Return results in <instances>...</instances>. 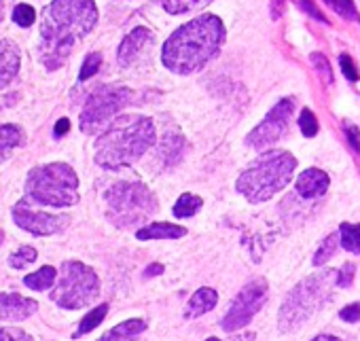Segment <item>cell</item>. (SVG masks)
Here are the masks:
<instances>
[{"mask_svg": "<svg viewBox=\"0 0 360 341\" xmlns=\"http://www.w3.org/2000/svg\"><path fill=\"white\" fill-rule=\"evenodd\" d=\"M39 303L20 292H0V322H22L37 314Z\"/></svg>", "mask_w": 360, "mask_h": 341, "instance_id": "cell-13", "label": "cell"}, {"mask_svg": "<svg viewBox=\"0 0 360 341\" xmlns=\"http://www.w3.org/2000/svg\"><path fill=\"white\" fill-rule=\"evenodd\" d=\"M328 185H330V181L322 169L309 167L305 172H301L297 179V193L305 200H316L326 193Z\"/></svg>", "mask_w": 360, "mask_h": 341, "instance_id": "cell-14", "label": "cell"}, {"mask_svg": "<svg viewBox=\"0 0 360 341\" xmlns=\"http://www.w3.org/2000/svg\"><path fill=\"white\" fill-rule=\"evenodd\" d=\"M187 236V229L180 227V225H174V223H148L146 227L138 229L136 238L140 242H146V240H178Z\"/></svg>", "mask_w": 360, "mask_h": 341, "instance_id": "cell-18", "label": "cell"}, {"mask_svg": "<svg viewBox=\"0 0 360 341\" xmlns=\"http://www.w3.org/2000/svg\"><path fill=\"white\" fill-rule=\"evenodd\" d=\"M13 20H15V24L18 26H22V28H30L32 24H34V20H37V11L30 7V5H18L15 9H13Z\"/></svg>", "mask_w": 360, "mask_h": 341, "instance_id": "cell-30", "label": "cell"}, {"mask_svg": "<svg viewBox=\"0 0 360 341\" xmlns=\"http://www.w3.org/2000/svg\"><path fill=\"white\" fill-rule=\"evenodd\" d=\"M299 127H301V131H303L305 138H314L318 134V121H316V115L309 108L301 110V115H299Z\"/></svg>", "mask_w": 360, "mask_h": 341, "instance_id": "cell-31", "label": "cell"}, {"mask_svg": "<svg viewBox=\"0 0 360 341\" xmlns=\"http://www.w3.org/2000/svg\"><path fill=\"white\" fill-rule=\"evenodd\" d=\"M163 274V265L161 263H155V265H148L144 269V278H150V276H161Z\"/></svg>", "mask_w": 360, "mask_h": 341, "instance_id": "cell-41", "label": "cell"}, {"mask_svg": "<svg viewBox=\"0 0 360 341\" xmlns=\"http://www.w3.org/2000/svg\"><path fill=\"white\" fill-rule=\"evenodd\" d=\"M148 39H150V32H148L146 28H134V30L121 41V45H119V51H117L119 64H121V66H129V64L136 60L138 51L144 47V43H146Z\"/></svg>", "mask_w": 360, "mask_h": 341, "instance_id": "cell-17", "label": "cell"}, {"mask_svg": "<svg viewBox=\"0 0 360 341\" xmlns=\"http://www.w3.org/2000/svg\"><path fill=\"white\" fill-rule=\"evenodd\" d=\"M326 5H330L345 20H354L356 18V7H354L352 0H326Z\"/></svg>", "mask_w": 360, "mask_h": 341, "instance_id": "cell-33", "label": "cell"}, {"mask_svg": "<svg viewBox=\"0 0 360 341\" xmlns=\"http://www.w3.org/2000/svg\"><path fill=\"white\" fill-rule=\"evenodd\" d=\"M297 159L286 150H267L257 157L238 179V191L250 204H263L280 193L292 179Z\"/></svg>", "mask_w": 360, "mask_h": 341, "instance_id": "cell-4", "label": "cell"}, {"mask_svg": "<svg viewBox=\"0 0 360 341\" xmlns=\"http://www.w3.org/2000/svg\"><path fill=\"white\" fill-rule=\"evenodd\" d=\"M0 244H3V233H0Z\"/></svg>", "mask_w": 360, "mask_h": 341, "instance_id": "cell-45", "label": "cell"}, {"mask_svg": "<svg viewBox=\"0 0 360 341\" xmlns=\"http://www.w3.org/2000/svg\"><path fill=\"white\" fill-rule=\"evenodd\" d=\"M206 341H221V339H217V337H208Z\"/></svg>", "mask_w": 360, "mask_h": 341, "instance_id": "cell-44", "label": "cell"}, {"mask_svg": "<svg viewBox=\"0 0 360 341\" xmlns=\"http://www.w3.org/2000/svg\"><path fill=\"white\" fill-rule=\"evenodd\" d=\"M311 341H341V339L335 337V335H318V337H314Z\"/></svg>", "mask_w": 360, "mask_h": 341, "instance_id": "cell-42", "label": "cell"}, {"mask_svg": "<svg viewBox=\"0 0 360 341\" xmlns=\"http://www.w3.org/2000/svg\"><path fill=\"white\" fill-rule=\"evenodd\" d=\"M155 144V125L148 117H117L96 140V163L106 169H121L136 163Z\"/></svg>", "mask_w": 360, "mask_h": 341, "instance_id": "cell-3", "label": "cell"}, {"mask_svg": "<svg viewBox=\"0 0 360 341\" xmlns=\"http://www.w3.org/2000/svg\"><path fill=\"white\" fill-rule=\"evenodd\" d=\"M56 278H58V269L51 267V265H45V267H41V269L28 274V276L24 278V284H26L30 290H39V292H41V290H49V288L53 286Z\"/></svg>", "mask_w": 360, "mask_h": 341, "instance_id": "cell-20", "label": "cell"}, {"mask_svg": "<svg viewBox=\"0 0 360 341\" xmlns=\"http://www.w3.org/2000/svg\"><path fill=\"white\" fill-rule=\"evenodd\" d=\"M339 242L349 255H360V225L343 223L339 227Z\"/></svg>", "mask_w": 360, "mask_h": 341, "instance_id": "cell-25", "label": "cell"}, {"mask_svg": "<svg viewBox=\"0 0 360 341\" xmlns=\"http://www.w3.org/2000/svg\"><path fill=\"white\" fill-rule=\"evenodd\" d=\"M299 5H301V7H303V9H305V11H307V13H309V15H311L314 20L326 22V18H324V15L320 13V9L311 5V0H299Z\"/></svg>", "mask_w": 360, "mask_h": 341, "instance_id": "cell-39", "label": "cell"}, {"mask_svg": "<svg viewBox=\"0 0 360 341\" xmlns=\"http://www.w3.org/2000/svg\"><path fill=\"white\" fill-rule=\"evenodd\" d=\"M292 110H295V104L292 100H280L265 117L263 123H259L246 138V142L252 146V148H265L269 144H274L276 140L282 138V134L286 131L288 123H290V117H292Z\"/></svg>", "mask_w": 360, "mask_h": 341, "instance_id": "cell-12", "label": "cell"}, {"mask_svg": "<svg viewBox=\"0 0 360 341\" xmlns=\"http://www.w3.org/2000/svg\"><path fill=\"white\" fill-rule=\"evenodd\" d=\"M98 7L94 0H53L43 13L41 24V62L49 70H58L75 45L94 30Z\"/></svg>", "mask_w": 360, "mask_h": 341, "instance_id": "cell-1", "label": "cell"}, {"mask_svg": "<svg viewBox=\"0 0 360 341\" xmlns=\"http://www.w3.org/2000/svg\"><path fill=\"white\" fill-rule=\"evenodd\" d=\"M345 134H347V142L352 144V148L356 153H360V131L356 125H345Z\"/></svg>", "mask_w": 360, "mask_h": 341, "instance_id": "cell-38", "label": "cell"}, {"mask_svg": "<svg viewBox=\"0 0 360 341\" xmlns=\"http://www.w3.org/2000/svg\"><path fill=\"white\" fill-rule=\"evenodd\" d=\"M212 3V0H161L163 9L169 13V15H183V13H189L193 9H200L204 5Z\"/></svg>", "mask_w": 360, "mask_h": 341, "instance_id": "cell-26", "label": "cell"}, {"mask_svg": "<svg viewBox=\"0 0 360 341\" xmlns=\"http://www.w3.org/2000/svg\"><path fill=\"white\" fill-rule=\"evenodd\" d=\"M53 284L49 299L62 309L87 307L100 295L98 274L81 261H64Z\"/></svg>", "mask_w": 360, "mask_h": 341, "instance_id": "cell-8", "label": "cell"}, {"mask_svg": "<svg viewBox=\"0 0 360 341\" xmlns=\"http://www.w3.org/2000/svg\"><path fill=\"white\" fill-rule=\"evenodd\" d=\"M131 89L127 87H115V85H104L100 89H96L83 112H81V131L83 134H96L102 125H106L112 117H117V112L131 104Z\"/></svg>", "mask_w": 360, "mask_h": 341, "instance_id": "cell-9", "label": "cell"}, {"mask_svg": "<svg viewBox=\"0 0 360 341\" xmlns=\"http://www.w3.org/2000/svg\"><path fill=\"white\" fill-rule=\"evenodd\" d=\"M225 43V26L217 15H200L180 26L163 45L161 60L176 75H191L212 62Z\"/></svg>", "mask_w": 360, "mask_h": 341, "instance_id": "cell-2", "label": "cell"}, {"mask_svg": "<svg viewBox=\"0 0 360 341\" xmlns=\"http://www.w3.org/2000/svg\"><path fill=\"white\" fill-rule=\"evenodd\" d=\"M202 198L193 195V193H185L180 195L178 202L174 204V217L176 219H189V217H195L200 210H202Z\"/></svg>", "mask_w": 360, "mask_h": 341, "instance_id": "cell-24", "label": "cell"}, {"mask_svg": "<svg viewBox=\"0 0 360 341\" xmlns=\"http://www.w3.org/2000/svg\"><path fill=\"white\" fill-rule=\"evenodd\" d=\"M183 148H185V138L180 136V134H167L165 138H163V142H161V146H159V157H163L165 161V165H172V163H176L180 157H183Z\"/></svg>", "mask_w": 360, "mask_h": 341, "instance_id": "cell-21", "label": "cell"}, {"mask_svg": "<svg viewBox=\"0 0 360 341\" xmlns=\"http://www.w3.org/2000/svg\"><path fill=\"white\" fill-rule=\"evenodd\" d=\"M0 20H3V0H0Z\"/></svg>", "mask_w": 360, "mask_h": 341, "instance_id": "cell-43", "label": "cell"}, {"mask_svg": "<svg viewBox=\"0 0 360 341\" xmlns=\"http://www.w3.org/2000/svg\"><path fill=\"white\" fill-rule=\"evenodd\" d=\"M219 303V292L210 286H204V288H198L193 292V297L189 299L187 303V309H185V318L187 320H195L208 311H212Z\"/></svg>", "mask_w": 360, "mask_h": 341, "instance_id": "cell-16", "label": "cell"}, {"mask_svg": "<svg viewBox=\"0 0 360 341\" xmlns=\"http://www.w3.org/2000/svg\"><path fill=\"white\" fill-rule=\"evenodd\" d=\"M0 341H34L30 333L18 326H0Z\"/></svg>", "mask_w": 360, "mask_h": 341, "instance_id": "cell-32", "label": "cell"}, {"mask_svg": "<svg viewBox=\"0 0 360 341\" xmlns=\"http://www.w3.org/2000/svg\"><path fill=\"white\" fill-rule=\"evenodd\" d=\"M269 295V286L267 280L257 278L250 280L231 301L227 314L221 318V328L225 333H236L240 328H244L248 322H252V318L263 309L265 301Z\"/></svg>", "mask_w": 360, "mask_h": 341, "instance_id": "cell-10", "label": "cell"}, {"mask_svg": "<svg viewBox=\"0 0 360 341\" xmlns=\"http://www.w3.org/2000/svg\"><path fill=\"white\" fill-rule=\"evenodd\" d=\"M106 217L112 225L129 229L157 212V198L142 183H117L104 193Z\"/></svg>", "mask_w": 360, "mask_h": 341, "instance_id": "cell-7", "label": "cell"}, {"mask_svg": "<svg viewBox=\"0 0 360 341\" xmlns=\"http://www.w3.org/2000/svg\"><path fill=\"white\" fill-rule=\"evenodd\" d=\"M24 134L18 125H0V161H3L15 146H20Z\"/></svg>", "mask_w": 360, "mask_h": 341, "instance_id": "cell-23", "label": "cell"}, {"mask_svg": "<svg viewBox=\"0 0 360 341\" xmlns=\"http://www.w3.org/2000/svg\"><path fill=\"white\" fill-rule=\"evenodd\" d=\"M37 257H39V252H37L32 246H22V248H18V250L9 257V265H11L13 269H26V267H30V265L37 261Z\"/></svg>", "mask_w": 360, "mask_h": 341, "instance_id": "cell-27", "label": "cell"}, {"mask_svg": "<svg viewBox=\"0 0 360 341\" xmlns=\"http://www.w3.org/2000/svg\"><path fill=\"white\" fill-rule=\"evenodd\" d=\"M100 66H102V53H98V51L89 53V56L85 58V62H83L81 72H79V81H87V79H91V77L100 70Z\"/></svg>", "mask_w": 360, "mask_h": 341, "instance_id": "cell-29", "label": "cell"}, {"mask_svg": "<svg viewBox=\"0 0 360 341\" xmlns=\"http://www.w3.org/2000/svg\"><path fill=\"white\" fill-rule=\"evenodd\" d=\"M26 202L49 208H66L79 202V179L66 163L34 167L26 179Z\"/></svg>", "mask_w": 360, "mask_h": 341, "instance_id": "cell-6", "label": "cell"}, {"mask_svg": "<svg viewBox=\"0 0 360 341\" xmlns=\"http://www.w3.org/2000/svg\"><path fill=\"white\" fill-rule=\"evenodd\" d=\"M146 330V320L142 318H129L117 326H112L110 330H106L98 341H129L138 335H142Z\"/></svg>", "mask_w": 360, "mask_h": 341, "instance_id": "cell-19", "label": "cell"}, {"mask_svg": "<svg viewBox=\"0 0 360 341\" xmlns=\"http://www.w3.org/2000/svg\"><path fill=\"white\" fill-rule=\"evenodd\" d=\"M354 271H356V267H354L352 263H345V265L337 271L335 286H339V288H347V286L354 282Z\"/></svg>", "mask_w": 360, "mask_h": 341, "instance_id": "cell-34", "label": "cell"}, {"mask_svg": "<svg viewBox=\"0 0 360 341\" xmlns=\"http://www.w3.org/2000/svg\"><path fill=\"white\" fill-rule=\"evenodd\" d=\"M20 49L11 41H0V89L7 87L20 72Z\"/></svg>", "mask_w": 360, "mask_h": 341, "instance_id": "cell-15", "label": "cell"}, {"mask_svg": "<svg viewBox=\"0 0 360 341\" xmlns=\"http://www.w3.org/2000/svg\"><path fill=\"white\" fill-rule=\"evenodd\" d=\"M106 314H108V303H102V305H96L94 309H89V311L83 316V320L79 322V328H77V333H75V339H79V337L91 333L94 328H98V326L104 322Z\"/></svg>", "mask_w": 360, "mask_h": 341, "instance_id": "cell-22", "label": "cell"}, {"mask_svg": "<svg viewBox=\"0 0 360 341\" xmlns=\"http://www.w3.org/2000/svg\"><path fill=\"white\" fill-rule=\"evenodd\" d=\"M11 214L20 229H24L32 236H41V238L62 233L70 223V219L66 214H49L43 210H34L26 200H22L18 206H13Z\"/></svg>", "mask_w": 360, "mask_h": 341, "instance_id": "cell-11", "label": "cell"}, {"mask_svg": "<svg viewBox=\"0 0 360 341\" xmlns=\"http://www.w3.org/2000/svg\"><path fill=\"white\" fill-rule=\"evenodd\" d=\"M337 246H339V233L326 236V240L322 242V246H320V248L316 250V255H314V265H316V267L324 265V263L335 255Z\"/></svg>", "mask_w": 360, "mask_h": 341, "instance_id": "cell-28", "label": "cell"}, {"mask_svg": "<svg viewBox=\"0 0 360 341\" xmlns=\"http://www.w3.org/2000/svg\"><path fill=\"white\" fill-rule=\"evenodd\" d=\"M339 318L343 322H360V303H349L339 311Z\"/></svg>", "mask_w": 360, "mask_h": 341, "instance_id": "cell-35", "label": "cell"}, {"mask_svg": "<svg viewBox=\"0 0 360 341\" xmlns=\"http://www.w3.org/2000/svg\"><path fill=\"white\" fill-rule=\"evenodd\" d=\"M339 64H341V70H343L345 79L358 81V70H356V66H354V62H352L349 56H341V58H339Z\"/></svg>", "mask_w": 360, "mask_h": 341, "instance_id": "cell-37", "label": "cell"}, {"mask_svg": "<svg viewBox=\"0 0 360 341\" xmlns=\"http://www.w3.org/2000/svg\"><path fill=\"white\" fill-rule=\"evenodd\" d=\"M311 62L316 64V68H318V72L324 77V81H326V83H330V81H333V72H330V66H328L326 58H324V56H320V53H316V56H311Z\"/></svg>", "mask_w": 360, "mask_h": 341, "instance_id": "cell-36", "label": "cell"}, {"mask_svg": "<svg viewBox=\"0 0 360 341\" xmlns=\"http://www.w3.org/2000/svg\"><path fill=\"white\" fill-rule=\"evenodd\" d=\"M337 280V271L324 269L299 282L284 299L278 314V328L282 333H292L301 328L316 311L324 307V303L333 295V286Z\"/></svg>", "mask_w": 360, "mask_h": 341, "instance_id": "cell-5", "label": "cell"}, {"mask_svg": "<svg viewBox=\"0 0 360 341\" xmlns=\"http://www.w3.org/2000/svg\"><path fill=\"white\" fill-rule=\"evenodd\" d=\"M53 131H56L58 138H62L64 134L70 131V121H68V119H60V121L56 123V129H53Z\"/></svg>", "mask_w": 360, "mask_h": 341, "instance_id": "cell-40", "label": "cell"}]
</instances>
